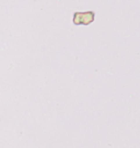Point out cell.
<instances>
[{
    "mask_svg": "<svg viewBox=\"0 0 140 148\" xmlns=\"http://www.w3.org/2000/svg\"><path fill=\"white\" fill-rule=\"evenodd\" d=\"M95 20V13L93 11H85V12H75L73 14V24L75 25H89L93 23Z\"/></svg>",
    "mask_w": 140,
    "mask_h": 148,
    "instance_id": "obj_1",
    "label": "cell"
}]
</instances>
